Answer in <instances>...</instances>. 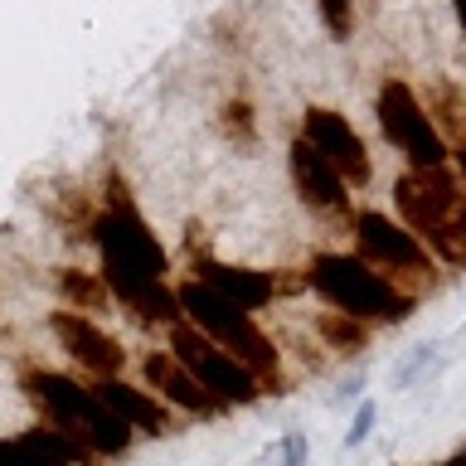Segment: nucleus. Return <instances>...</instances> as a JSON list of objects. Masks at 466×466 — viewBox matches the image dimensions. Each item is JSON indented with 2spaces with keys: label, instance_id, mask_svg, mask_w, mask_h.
Returning a JSON list of instances; mask_svg holds the SVG:
<instances>
[{
  "label": "nucleus",
  "instance_id": "3",
  "mask_svg": "<svg viewBox=\"0 0 466 466\" xmlns=\"http://www.w3.org/2000/svg\"><path fill=\"white\" fill-rule=\"evenodd\" d=\"M175 297H180V316L199 335H209L224 355L238 360L262 384V393H282V355H277V345L258 330L253 316L238 311V306H228L224 297H214L209 287L195 282V277H185V282L175 287Z\"/></svg>",
  "mask_w": 466,
  "mask_h": 466
},
{
  "label": "nucleus",
  "instance_id": "22",
  "mask_svg": "<svg viewBox=\"0 0 466 466\" xmlns=\"http://www.w3.org/2000/svg\"><path fill=\"white\" fill-rule=\"evenodd\" d=\"M451 15H457V25L466 29V0H457V5H451Z\"/></svg>",
  "mask_w": 466,
  "mask_h": 466
},
{
  "label": "nucleus",
  "instance_id": "10",
  "mask_svg": "<svg viewBox=\"0 0 466 466\" xmlns=\"http://www.w3.org/2000/svg\"><path fill=\"white\" fill-rule=\"evenodd\" d=\"M189 277H195L199 287H209L214 297H224L228 306H238V311H262L282 282H277V272H262V268H238V262H218L209 253H189Z\"/></svg>",
  "mask_w": 466,
  "mask_h": 466
},
{
  "label": "nucleus",
  "instance_id": "21",
  "mask_svg": "<svg viewBox=\"0 0 466 466\" xmlns=\"http://www.w3.org/2000/svg\"><path fill=\"white\" fill-rule=\"evenodd\" d=\"M442 466H466V447H461V451H451V457H447Z\"/></svg>",
  "mask_w": 466,
  "mask_h": 466
},
{
  "label": "nucleus",
  "instance_id": "11",
  "mask_svg": "<svg viewBox=\"0 0 466 466\" xmlns=\"http://www.w3.org/2000/svg\"><path fill=\"white\" fill-rule=\"evenodd\" d=\"M49 326L58 335V345L68 350V360H78V370H87L93 379H122L127 350L116 345L102 326H93V320L78 316V311H54Z\"/></svg>",
  "mask_w": 466,
  "mask_h": 466
},
{
  "label": "nucleus",
  "instance_id": "6",
  "mask_svg": "<svg viewBox=\"0 0 466 466\" xmlns=\"http://www.w3.org/2000/svg\"><path fill=\"white\" fill-rule=\"evenodd\" d=\"M170 360L180 364V370L195 379V384L204 393H214L224 408H248L262 399V384L253 374L243 370L233 355H224L209 335H199L189 320H180V326H170Z\"/></svg>",
  "mask_w": 466,
  "mask_h": 466
},
{
  "label": "nucleus",
  "instance_id": "13",
  "mask_svg": "<svg viewBox=\"0 0 466 466\" xmlns=\"http://www.w3.org/2000/svg\"><path fill=\"white\" fill-rule=\"evenodd\" d=\"M93 393H97V399L112 408L116 418L127 422L131 432H151V437L170 432V408L160 403V399H151V393L131 389L127 379H97V384H93Z\"/></svg>",
  "mask_w": 466,
  "mask_h": 466
},
{
  "label": "nucleus",
  "instance_id": "7",
  "mask_svg": "<svg viewBox=\"0 0 466 466\" xmlns=\"http://www.w3.org/2000/svg\"><path fill=\"white\" fill-rule=\"evenodd\" d=\"M350 228H355V258L370 262L374 272H389V282H399V277H432V253L384 209H355Z\"/></svg>",
  "mask_w": 466,
  "mask_h": 466
},
{
  "label": "nucleus",
  "instance_id": "14",
  "mask_svg": "<svg viewBox=\"0 0 466 466\" xmlns=\"http://www.w3.org/2000/svg\"><path fill=\"white\" fill-rule=\"evenodd\" d=\"M146 379H151V389L160 393L166 403L175 408H185V413H195V418H214V413H224V403L214 399V393H204L195 379H189L180 364L170 360V350H160V355L146 360Z\"/></svg>",
  "mask_w": 466,
  "mask_h": 466
},
{
  "label": "nucleus",
  "instance_id": "5",
  "mask_svg": "<svg viewBox=\"0 0 466 466\" xmlns=\"http://www.w3.org/2000/svg\"><path fill=\"white\" fill-rule=\"evenodd\" d=\"M374 116H379V131L389 137V146H399L413 170H447L451 141L442 137L437 116L422 107V97L403 78H384V87L374 97Z\"/></svg>",
  "mask_w": 466,
  "mask_h": 466
},
{
  "label": "nucleus",
  "instance_id": "9",
  "mask_svg": "<svg viewBox=\"0 0 466 466\" xmlns=\"http://www.w3.org/2000/svg\"><path fill=\"white\" fill-rule=\"evenodd\" d=\"M301 141L311 146V151L326 156V166L340 175L345 185L364 189L374 180V160H370V146L355 127H350V116L330 112V107H306L301 112Z\"/></svg>",
  "mask_w": 466,
  "mask_h": 466
},
{
  "label": "nucleus",
  "instance_id": "12",
  "mask_svg": "<svg viewBox=\"0 0 466 466\" xmlns=\"http://www.w3.org/2000/svg\"><path fill=\"white\" fill-rule=\"evenodd\" d=\"M287 166H291V185H297V195H301L306 209L335 214V218H355V209H350V185L326 166V156L311 151V146H306L301 137L291 141Z\"/></svg>",
  "mask_w": 466,
  "mask_h": 466
},
{
  "label": "nucleus",
  "instance_id": "20",
  "mask_svg": "<svg viewBox=\"0 0 466 466\" xmlns=\"http://www.w3.org/2000/svg\"><path fill=\"white\" fill-rule=\"evenodd\" d=\"M451 160H457V170H461V185H466V131L457 137V146H451Z\"/></svg>",
  "mask_w": 466,
  "mask_h": 466
},
{
  "label": "nucleus",
  "instance_id": "1",
  "mask_svg": "<svg viewBox=\"0 0 466 466\" xmlns=\"http://www.w3.org/2000/svg\"><path fill=\"white\" fill-rule=\"evenodd\" d=\"M87 238L97 243V258H102V287H107L122 306L137 311L156 287H166L170 258H166V248H160V238L151 233V224L141 218L137 199L127 195L122 175L107 180V209L87 224Z\"/></svg>",
  "mask_w": 466,
  "mask_h": 466
},
{
  "label": "nucleus",
  "instance_id": "18",
  "mask_svg": "<svg viewBox=\"0 0 466 466\" xmlns=\"http://www.w3.org/2000/svg\"><path fill=\"white\" fill-rule=\"evenodd\" d=\"M320 20H326L330 29H335V35H350V25H355V10H345V5H320Z\"/></svg>",
  "mask_w": 466,
  "mask_h": 466
},
{
  "label": "nucleus",
  "instance_id": "16",
  "mask_svg": "<svg viewBox=\"0 0 466 466\" xmlns=\"http://www.w3.org/2000/svg\"><path fill=\"white\" fill-rule=\"evenodd\" d=\"M58 287H64V297H68V301H83V306H97L102 297H107V287L93 282L87 272H73V268L58 272Z\"/></svg>",
  "mask_w": 466,
  "mask_h": 466
},
{
  "label": "nucleus",
  "instance_id": "15",
  "mask_svg": "<svg viewBox=\"0 0 466 466\" xmlns=\"http://www.w3.org/2000/svg\"><path fill=\"white\" fill-rule=\"evenodd\" d=\"M320 335L330 340V350L355 355V350H364V340H370V326H360V320H350L340 311H326V316H320Z\"/></svg>",
  "mask_w": 466,
  "mask_h": 466
},
{
  "label": "nucleus",
  "instance_id": "8",
  "mask_svg": "<svg viewBox=\"0 0 466 466\" xmlns=\"http://www.w3.org/2000/svg\"><path fill=\"white\" fill-rule=\"evenodd\" d=\"M393 204H399V224L413 233L418 243H428L437 228H447L466 204V185L451 170H408L393 185Z\"/></svg>",
  "mask_w": 466,
  "mask_h": 466
},
{
  "label": "nucleus",
  "instance_id": "4",
  "mask_svg": "<svg viewBox=\"0 0 466 466\" xmlns=\"http://www.w3.org/2000/svg\"><path fill=\"white\" fill-rule=\"evenodd\" d=\"M25 389H29V399L49 413V428H64L68 437H78L93 457H122L131 447V428L93 389H83L78 379L54 374V370H29Z\"/></svg>",
  "mask_w": 466,
  "mask_h": 466
},
{
  "label": "nucleus",
  "instance_id": "2",
  "mask_svg": "<svg viewBox=\"0 0 466 466\" xmlns=\"http://www.w3.org/2000/svg\"><path fill=\"white\" fill-rule=\"evenodd\" d=\"M306 287L316 291L330 311H340L360 326H399L413 316L418 297L399 282H389L384 272H374L370 262L355 253H316L306 262Z\"/></svg>",
  "mask_w": 466,
  "mask_h": 466
},
{
  "label": "nucleus",
  "instance_id": "19",
  "mask_svg": "<svg viewBox=\"0 0 466 466\" xmlns=\"http://www.w3.org/2000/svg\"><path fill=\"white\" fill-rule=\"evenodd\" d=\"M301 461H306V437L291 432L287 437V466H301Z\"/></svg>",
  "mask_w": 466,
  "mask_h": 466
},
{
  "label": "nucleus",
  "instance_id": "17",
  "mask_svg": "<svg viewBox=\"0 0 466 466\" xmlns=\"http://www.w3.org/2000/svg\"><path fill=\"white\" fill-rule=\"evenodd\" d=\"M374 418H379V408H374V403H364L360 413H355V422H350V437H345V442H350V447H360L364 437L374 432Z\"/></svg>",
  "mask_w": 466,
  "mask_h": 466
}]
</instances>
